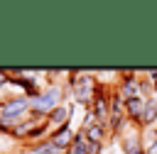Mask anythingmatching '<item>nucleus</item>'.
<instances>
[{
    "label": "nucleus",
    "instance_id": "obj_1",
    "mask_svg": "<svg viewBox=\"0 0 157 154\" xmlns=\"http://www.w3.org/2000/svg\"><path fill=\"white\" fill-rule=\"evenodd\" d=\"M96 86H98V81L93 76H88V73H71V88H74L76 103L91 108L93 95H96Z\"/></svg>",
    "mask_w": 157,
    "mask_h": 154
},
{
    "label": "nucleus",
    "instance_id": "obj_2",
    "mask_svg": "<svg viewBox=\"0 0 157 154\" xmlns=\"http://www.w3.org/2000/svg\"><path fill=\"white\" fill-rule=\"evenodd\" d=\"M59 100H61V88H59V86H52V88H47L44 93H39V95L29 103V108H32L34 112H39V115H49V112L59 105Z\"/></svg>",
    "mask_w": 157,
    "mask_h": 154
},
{
    "label": "nucleus",
    "instance_id": "obj_3",
    "mask_svg": "<svg viewBox=\"0 0 157 154\" xmlns=\"http://www.w3.org/2000/svg\"><path fill=\"white\" fill-rule=\"evenodd\" d=\"M27 108H29V100H27V98H12V100H7V103L0 105V120H2L5 125L17 122L20 115H22Z\"/></svg>",
    "mask_w": 157,
    "mask_h": 154
},
{
    "label": "nucleus",
    "instance_id": "obj_4",
    "mask_svg": "<svg viewBox=\"0 0 157 154\" xmlns=\"http://www.w3.org/2000/svg\"><path fill=\"white\" fill-rule=\"evenodd\" d=\"M120 147L125 154H145V144H142V130L140 127H132L128 132H123L120 137Z\"/></svg>",
    "mask_w": 157,
    "mask_h": 154
},
{
    "label": "nucleus",
    "instance_id": "obj_5",
    "mask_svg": "<svg viewBox=\"0 0 157 154\" xmlns=\"http://www.w3.org/2000/svg\"><path fill=\"white\" fill-rule=\"evenodd\" d=\"M118 93L128 100V98H142L140 95V76L135 71H123L120 73V86H118Z\"/></svg>",
    "mask_w": 157,
    "mask_h": 154
},
{
    "label": "nucleus",
    "instance_id": "obj_6",
    "mask_svg": "<svg viewBox=\"0 0 157 154\" xmlns=\"http://www.w3.org/2000/svg\"><path fill=\"white\" fill-rule=\"evenodd\" d=\"M142 112H145V98H128L125 100V117L132 127H140Z\"/></svg>",
    "mask_w": 157,
    "mask_h": 154
},
{
    "label": "nucleus",
    "instance_id": "obj_7",
    "mask_svg": "<svg viewBox=\"0 0 157 154\" xmlns=\"http://www.w3.org/2000/svg\"><path fill=\"white\" fill-rule=\"evenodd\" d=\"M69 117H71V105H56V108L47 115V122L59 130V127H66V125H69Z\"/></svg>",
    "mask_w": 157,
    "mask_h": 154
},
{
    "label": "nucleus",
    "instance_id": "obj_8",
    "mask_svg": "<svg viewBox=\"0 0 157 154\" xmlns=\"http://www.w3.org/2000/svg\"><path fill=\"white\" fill-rule=\"evenodd\" d=\"M74 134H76V132H74V130L66 125V127H59V130H56V132L49 137V142H52L56 149H61V152H64V149H69V147H71V142H74Z\"/></svg>",
    "mask_w": 157,
    "mask_h": 154
},
{
    "label": "nucleus",
    "instance_id": "obj_9",
    "mask_svg": "<svg viewBox=\"0 0 157 154\" xmlns=\"http://www.w3.org/2000/svg\"><path fill=\"white\" fill-rule=\"evenodd\" d=\"M157 125V98H147L145 100V112L140 120V130H152Z\"/></svg>",
    "mask_w": 157,
    "mask_h": 154
},
{
    "label": "nucleus",
    "instance_id": "obj_10",
    "mask_svg": "<svg viewBox=\"0 0 157 154\" xmlns=\"http://www.w3.org/2000/svg\"><path fill=\"white\" fill-rule=\"evenodd\" d=\"M81 132L86 134V139H88V142H98V144H103V139H105V132H108V130H105L103 125H98V122H96V125L83 127Z\"/></svg>",
    "mask_w": 157,
    "mask_h": 154
},
{
    "label": "nucleus",
    "instance_id": "obj_11",
    "mask_svg": "<svg viewBox=\"0 0 157 154\" xmlns=\"http://www.w3.org/2000/svg\"><path fill=\"white\" fill-rule=\"evenodd\" d=\"M34 154H64V152H61V149H56V147L47 139V142H42V144H37V147H34Z\"/></svg>",
    "mask_w": 157,
    "mask_h": 154
},
{
    "label": "nucleus",
    "instance_id": "obj_12",
    "mask_svg": "<svg viewBox=\"0 0 157 154\" xmlns=\"http://www.w3.org/2000/svg\"><path fill=\"white\" fill-rule=\"evenodd\" d=\"M152 81V98H157V78H150Z\"/></svg>",
    "mask_w": 157,
    "mask_h": 154
},
{
    "label": "nucleus",
    "instance_id": "obj_13",
    "mask_svg": "<svg viewBox=\"0 0 157 154\" xmlns=\"http://www.w3.org/2000/svg\"><path fill=\"white\" fill-rule=\"evenodd\" d=\"M5 81H7V78H5V73H0V86H2Z\"/></svg>",
    "mask_w": 157,
    "mask_h": 154
},
{
    "label": "nucleus",
    "instance_id": "obj_14",
    "mask_svg": "<svg viewBox=\"0 0 157 154\" xmlns=\"http://www.w3.org/2000/svg\"><path fill=\"white\" fill-rule=\"evenodd\" d=\"M66 154H71V152H66Z\"/></svg>",
    "mask_w": 157,
    "mask_h": 154
}]
</instances>
